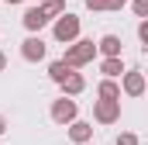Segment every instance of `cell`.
<instances>
[{
  "mask_svg": "<svg viewBox=\"0 0 148 145\" xmlns=\"http://www.w3.org/2000/svg\"><path fill=\"white\" fill-rule=\"evenodd\" d=\"M138 38H141V45H148V17H141V24H138Z\"/></svg>",
  "mask_w": 148,
  "mask_h": 145,
  "instance_id": "obj_17",
  "label": "cell"
},
{
  "mask_svg": "<svg viewBox=\"0 0 148 145\" xmlns=\"http://www.w3.org/2000/svg\"><path fill=\"white\" fill-rule=\"evenodd\" d=\"M76 114H79V104H76L73 97H66V93L52 104V121L55 124H69V121H76Z\"/></svg>",
  "mask_w": 148,
  "mask_h": 145,
  "instance_id": "obj_4",
  "label": "cell"
},
{
  "mask_svg": "<svg viewBox=\"0 0 148 145\" xmlns=\"http://www.w3.org/2000/svg\"><path fill=\"white\" fill-rule=\"evenodd\" d=\"M3 131H7V117L0 114V135H3Z\"/></svg>",
  "mask_w": 148,
  "mask_h": 145,
  "instance_id": "obj_21",
  "label": "cell"
},
{
  "mask_svg": "<svg viewBox=\"0 0 148 145\" xmlns=\"http://www.w3.org/2000/svg\"><path fill=\"white\" fill-rule=\"evenodd\" d=\"M41 10H45V14H48V21H52V17H59V14L66 10V0H45V7H41Z\"/></svg>",
  "mask_w": 148,
  "mask_h": 145,
  "instance_id": "obj_14",
  "label": "cell"
},
{
  "mask_svg": "<svg viewBox=\"0 0 148 145\" xmlns=\"http://www.w3.org/2000/svg\"><path fill=\"white\" fill-rule=\"evenodd\" d=\"M93 121L97 124H114V121H121V97L117 100H97L93 104Z\"/></svg>",
  "mask_w": 148,
  "mask_h": 145,
  "instance_id": "obj_3",
  "label": "cell"
},
{
  "mask_svg": "<svg viewBox=\"0 0 148 145\" xmlns=\"http://www.w3.org/2000/svg\"><path fill=\"white\" fill-rule=\"evenodd\" d=\"M69 69H73V66H66L62 59H55V62L48 66V79H52V83H62V79H66V72H69Z\"/></svg>",
  "mask_w": 148,
  "mask_h": 145,
  "instance_id": "obj_13",
  "label": "cell"
},
{
  "mask_svg": "<svg viewBox=\"0 0 148 145\" xmlns=\"http://www.w3.org/2000/svg\"><path fill=\"white\" fill-rule=\"evenodd\" d=\"M7 3H21V0H7Z\"/></svg>",
  "mask_w": 148,
  "mask_h": 145,
  "instance_id": "obj_22",
  "label": "cell"
},
{
  "mask_svg": "<svg viewBox=\"0 0 148 145\" xmlns=\"http://www.w3.org/2000/svg\"><path fill=\"white\" fill-rule=\"evenodd\" d=\"M93 55H97V45L90 41V38H73L69 41V48H66V66H73V69H79V66H86V62H93Z\"/></svg>",
  "mask_w": 148,
  "mask_h": 145,
  "instance_id": "obj_1",
  "label": "cell"
},
{
  "mask_svg": "<svg viewBox=\"0 0 148 145\" xmlns=\"http://www.w3.org/2000/svg\"><path fill=\"white\" fill-rule=\"evenodd\" d=\"M45 52H48V45H45L38 35H31V38H24V41H21V55H24V62H41V59H45Z\"/></svg>",
  "mask_w": 148,
  "mask_h": 145,
  "instance_id": "obj_6",
  "label": "cell"
},
{
  "mask_svg": "<svg viewBox=\"0 0 148 145\" xmlns=\"http://www.w3.org/2000/svg\"><path fill=\"white\" fill-rule=\"evenodd\" d=\"M83 145H93V142H83Z\"/></svg>",
  "mask_w": 148,
  "mask_h": 145,
  "instance_id": "obj_23",
  "label": "cell"
},
{
  "mask_svg": "<svg viewBox=\"0 0 148 145\" xmlns=\"http://www.w3.org/2000/svg\"><path fill=\"white\" fill-rule=\"evenodd\" d=\"M97 52H103V55H121L124 48H121V38L117 35H103L97 41Z\"/></svg>",
  "mask_w": 148,
  "mask_h": 145,
  "instance_id": "obj_11",
  "label": "cell"
},
{
  "mask_svg": "<svg viewBox=\"0 0 148 145\" xmlns=\"http://www.w3.org/2000/svg\"><path fill=\"white\" fill-rule=\"evenodd\" d=\"M131 7H134V14H138V17H148V0H134Z\"/></svg>",
  "mask_w": 148,
  "mask_h": 145,
  "instance_id": "obj_16",
  "label": "cell"
},
{
  "mask_svg": "<svg viewBox=\"0 0 148 145\" xmlns=\"http://www.w3.org/2000/svg\"><path fill=\"white\" fill-rule=\"evenodd\" d=\"M117 145H138V135L134 131H124V135H117Z\"/></svg>",
  "mask_w": 148,
  "mask_h": 145,
  "instance_id": "obj_15",
  "label": "cell"
},
{
  "mask_svg": "<svg viewBox=\"0 0 148 145\" xmlns=\"http://www.w3.org/2000/svg\"><path fill=\"white\" fill-rule=\"evenodd\" d=\"M59 86H62V93H66V97H79V93L86 90V79H83V72L69 69V72H66V79H62Z\"/></svg>",
  "mask_w": 148,
  "mask_h": 145,
  "instance_id": "obj_7",
  "label": "cell"
},
{
  "mask_svg": "<svg viewBox=\"0 0 148 145\" xmlns=\"http://www.w3.org/2000/svg\"><path fill=\"white\" fill-rule=\"evenodd\" d=\"M55 41H62V45H69L73 38H79V17L69 14V10H62L59 17H55Z\"/></svg>",
  "mask_w": 148,
  "mask_h": 145,
  "instance_id": "obj_2",
  "label": "cell"
},
{
  "mask_svg": "<svg viewBox=\"0 0 148 145\" xmlns=\"http://www.w3.org/2000/svg\"><path fill=\"white\" fill-rule=\"evenodd\" d=\"M127 0H107V10H124Z\"/></svg>",
  "mask_w": 148,
  "mask_h": 145,
  "instance_id": "obj_19",
  "label": "cell"
},
{
  "mask_svg": "<svg viewBox=\"0 0 148 145\" xmlns=\"http://www.w3.org/2000/svg\"><path fill=\"white\" fill-rule=\"evenodd\" d=\"M121 76H124V79H121V90H124L127 97H141V93H145V72L141 69H124Z\"/></svg>",
  "mask_w": 148,
  "mask_h": 145,
  "instance_id": "obj_5",
  "label": "cell"
},
{
  "mask_svg": "<svg viewBox=\"0 0 148 145\" xmlns=\"http://www.w3.org/2000/svg\"><path fill=\"white\" fill-rule=\"evenodd\" d=\"M97 97H103V100H117V97H121V86H117L114 79L103 76V79H100V86H97Z\"/></svg>",
  "mask_w": 148,
  "mask_h": 145,
  "instance_id": "obj_12",
  "label": "cell"
},
{
  "mask_svg": "<svg viewBox=\"0 0 148 145\" xmlns=\"http://www.w3.org/2000/svg\"><path fill=\"white\" fill-rule=\"evenodd\" d=\"M86 10H107V0H83Z\"/></svg>",
  "mask_w": 148,
  "mask_h": 145,
  "instance_id": "obj_18",
  "label": "cell"
},
{
  "mask_svg": "<svg viewBox=\"0 0 148 145\" xmlns=\"http://www.w3.org/2000/svg\"><path fill=\"white\" fill-rule=\"evenodd\" d=\"M21 21H24V28H28V31H31V35H35V31H41V28H45V24H48V14H45V10H41V7H28V10H24V17H21Z\"/></svg>",
  "mask_w": 148,
  "mask_h": 145,
  "instance_id": "obj_8",
  "label": "cell"
},
{
  "mask_svg": "<svg viewBox=\"0 0 148 145\" xmlns=\"http://www.w3.org/2000/svg\"><path fill=\"white\" fill-rule=\"evenodd\" d=\"M100 72H103L107 79H117V76L124 72V59H121V55H103V62H100Z\"/></svg>",
  "mask_w": 148,
  "mask_h": 145,
  "instance_id": "obj_10",
  "label": "cell"
},
{
  "mask_svg": "<svg viewBox=\"0 0 148 145\" xmlns=\"http://www.w3.org/2000/svg\"><path fill=\"white\" fill-rule=\"evenodd\" d=\"M69 138H73L76 145L93 142V124H90V121H69Z\"/></svg>",
  "mask_w": 148,
  "mask_h": 145,
  "instance_id": "obj_9",
  "label": "cell"
},
{
  "mask_svg": "<svg viewBox=\"0 0 148 145\" xmlns=\"http://www.w3.org/2000/svg\"><path fill=\"white\" fill-rule=\"evenodd\" d=\"M7 69V55H3V48H0V72Z\"/></svg>",
  "mask_w": 148,
  "mask_h": 145,
  "instance_id": "obj_20",
  "label": "cell"
}]
</instances>
